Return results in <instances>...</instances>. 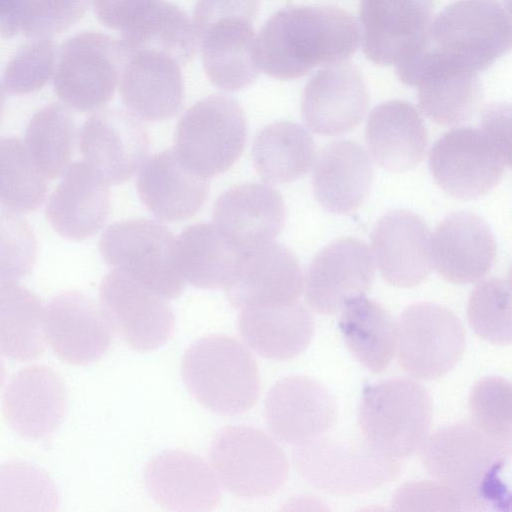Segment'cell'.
<instances>
[{"label": "cell", "mask_w": 512, "mask_h": 512, "mask_svg": "<svg viewBox=\"0 0 512 512\" xmlns=\"http://www.w3.org/2000/svg\"><path fill=\"white\" fill-rule=\"evenodd\" d=\"M246 138V119L239 103L214 94L196 102L179 119L174 150L188 168L208 179L236 162Z\"/></svg>", "instance_id": "ba28073f"}, {"label": "cell", "mask_w": 512, "mask_h": 512, "mask_svg": "<svg viewBox=\"0 0 512 512\" xmlns=\"http://www.w3.org/2000/svg\"><path fill=\"white\" fill-rule=\"evenodd\" d=\"M508 156L481 129L462 127L444 134L429 153L436 183L462 200L480 198L501 180Z\"/></svg>", "instance_id": "7c38bea8"}, {"label": "cell", "mask_w": 512, "mask_h": 512, "mask_svg": "<svg viewBox=\"0 0 512 512\" xmlns=\"http://www.w3.org/2000/svg\"><path fill=\"white\" fill-rule=\"evenodd\" d=\"M357 418L364 439L382 455L398 461L417 451L427 438L432 402L420 383L389 379L364 389Z\"/></svg>", "instance_id": "5b68a950"}, {"label": "cell", "mask_w": 512, "mask_h": 512, "mask_svg": "<svg viewBox=\"0 0 512 512\" xmlns=\"http://www.w3.org/2000/svg\"><path fill=\"white\" fill-rule=\"evenodd\" d=\"M118 85L125 106L146 121L167 120L183 104L184 83L179 64L162 53L127 54Z\"/></svg>", "instance_id": "d4e9b609"}, {"label": "cell", "mask_w": 512, "mask_h": 512, "mask_svg": "<svg viewBox=\"0 0 512 512\" xmlns=\"http://www.w3.org/2000/svg\"><path fill=\"white\" fill-rule=\"evenodd\" d=\"M432 265L447 281L465 284L481 279L492 267L496 242L479 215L469 211L446 216L430 238Z\"/></svg>", "instance_id": "603a6c76"}, {"label": "cell", "mask_w": 512, "mask_h": 512, "mask_svg": "<svg viewBox=\"0 0 512 512\" xmlns=\"http://www.w3.org/2000/svg\"><path fill=\"white\" fill-rule=\"evenodd\" d=\"M137 191L143 204L163 221L193 216L204 204L209 181L190 168L174 149L152 155L141 165Z\"/></svg>", "instance_id": "f1b7e54d"}, {"label": "cell", "mask_w": 512, "mask_h": 512, "mask_svg": "<svg viewBox=\"0 0 512 512\" xmlns=\"http://www.w3.org/2000/svg\"><path fill=\"white\" fill-rule=\"evenodd\" d=\"M126 58L120 41L99 32L78 34L58 52L55 92L79 112L99 111L112 99Z\"/></svg>", "instance_id": "30bf717a"}, {"label": "cell", "mask_w": 512, "mask_h": 512, "mask_svg": "<svg viewBox=\"0 0 512 512\" xmlns=\"http://www.w3.org/2000/svg\"><path fill=\"white\" fill-rule=\"evenodd\" d=\"M56 485L42 469L23 462L0 464V511H55Z\"/></svg>", "instance_id": "60d3db41"}, {"label": "cell", "mask_w": 512, "mask_h": 512, "mask_svg": "<svg viewBox=\"0 0 512 512\" xmlns=\"http://www.w3.org/2000/svg\"><path fill=\"white\" fill-rule=\"evenodd\" d=\"M304 287L299 261L286 246L274 242L242 250L234 275L224 288L239 309L298 302Z\"/></svg>", "instance_id": "2e32d148"}, {"label": "cell", "mask_w": 512, "mask_h": 512, "mask_svg": "<svg viewBox=\"0 0 512 512\" xmlns=\"http://www.w3.org/2000/svg\"><path fill=\"white\" fill-rule=\"evenodd\" d=\"M241 250L210 223L186 227L176 239L183 279L202 289L225 288L236 270Z\"/></svg>", "instance_id": "836d02e7"}, {"label": "cell", "mask_w": 512, "mask_h": 512, "mask_svg": "<svg viewBox=\"0 0 512 512\" xmlns=\"http://www.w3.org/2000/svg\"><path fill=\"white\" fill-rule=\"evenodd\" d=\"M311 135L291 121L265 126L252 147L253 166L266 182L284 184L302 177L315 161Z\"/></svg>", "instance_id": "d590c367"}, {"label": "cell", "mask_w": 512, "mask_h": 512, "mask_svg": "<svg viewBox=\"0 0 512 512\" xmlns=\"http://www.w3.org/2000/svg\"><path fill=\"white\" fill-rule=\"evenodd\" d=\"M369 94L359 69L343 62L324 67L307 83L301 114L315 133L334 136L347 133L364 118Z\"/></svg>", "instance_id": "ffe728a7"}, {"label": "cell", "mask_w": 512, "mask_h": 512, "mask_svg": "<svg viewBox=\"0 0 512 512\" xmlns=\"http://www.w3.org/2000/svg\"><path fill=\"white\" fill-rule=\"evenodd\" d=\"M149 134L129 110L109 108L90 116L80 131L83 161L108 184L129 180L146 160Z\"/></svg>", "instance_id": "5bb4252c"}, {"label": "cell", "mask_w": 512, "mask_h": 512, "mask_svg": "<svg viewBox=\"0 0 512 512\" xmlns=\"http://www.w3.org/2000/svg\"><path fill=\"white\" fill-rule=\"evenodd\" d=\"M511 447L462 422L438 429L419 449L423 467L452 490L460 511L476 512L509 509L510 492L502 474Z\"/></svg>", "instance_id": "7a4b0ae2"}, {"label": "cell", "mask_w": 512, "mask_h": 512, "mask_svg": "<svg viewBox=\"0 0 512 512\" xmlns=\"http://www.w3.org/2000/svg\"><path fill=\"white\" fill-rule=\"evenodd\" d=\"M432 13L433 0H361L363 53L380 66L405 63L419 50Z\"/></svg>", "instance_id": "9a60e30c"}, {"label": "cell", "mask_w": 512, "mask_h": 512, "mask_svg": "<svg viewBox=\"0 0 512 512\" xmlns=\"http://www.w3.org/2000/svg\"><path fill=\"white\" fill-rule=\"evenodd\" d=\"M238 329L242 339L259 355L275 360L302 353L314 334L309 310L299 302L241 309Z\"/></svg>", "instance_id": "d6a6232c"}, {"label": "cell", "mask_w": 512, "mask_h": 512, "mask_svg": "<svg viewBox=\"0 0 512 512\" xmlns=\"http://www.w3.org/2000/svg\"><path fill=\"white\" fill-rule=\"evenodd\" d=\"M396 322L397 361L409 375L436 379L461 359L465 331L459 318L448 308L417 303L407 307Z\"/></svg>", "instance_id": "8fae6325"}, {"label": "cell", "mask_w": 512, "mask_h": 512, "mask_svg": "<svg viewBox=\"0 0 512 512\" xmlns=\"http://www.w3.org/2000/svg\"><path fill=\"white\" fill-rule=\"evenodd\" d=\"M99 251L112 268L164 299H175L183 292L176 239L156 221L131 219L110 225L101 235Z\"/></svg>", "instance_id": "52a82bcc"}, {"label": "cell", "mask_w": 512, "mask_h": 512, "mask_svg": "<svg viewBox=\"0 0 512 512\" xmlns=\"http://www.w3.org/2000/svg\"><path fill=\"white\" fill-rule=\"evenodd\" d=\"M508 156L511 157V107L492 104L482 113L481 128Z\"/></svg>", "instance_id": "7dc6e473"}, {"label": "cell", "mask_w": 512, "mask_h": 512, "mask_svg": "<svg viewBox=\"0 0 512 512\" xmlns=\"http://www.w3.org/2000/svg\"><path fill=\"white\" fill-rule=\"evenodd\" d=\"M76 137L77 126L69 109L53 103L32 116L25 130L24 144L43 175L55 179L71 164Z\"/></svg>", "instance_id": "f35d334b"}, {"label": "cell", "mask_w": 512, "mask_h": 512, "mask_svg": "<svg viewBox=\"0 0 512 512\" xmlns=\"http://www.w3.org/2000/svg\"><path fill=\"white\" fill-rule=\"evenodd\" d=\"M373 277L374 260L367 245L352 237L338 239L310 263L304 280L306 300L318 313H337L364 296Z\"/></svg>", "instance_id": "e0dca14e"}, {"label": "cell", "mask_w": 512, "mask_h": 512, "mask_svg": "<svg viewBox=\"0 0 512 512\" xmlns=\"http://www.w3.org/2000/svg\"><path fill=\"white\" fill-rule=\"evenodd\" d=\"M181 373L192 396L213 412L240 414L258 400L257 363L232 337L215 334L194 342L183 355Z\"/></svg>", "instance_id": "277c9868"}, {"label": "cell", "mask_w": 512, "mask_h": 512, "mask_svg": "<svg viewBox=\"0 0 512 512\" xmlns=\"http://www.w3.org/2000/svg\"><path fill=\"white\" fill-rule=\"evenodd\" d=\"M430 231L418 215L406 210L385 214L372 236V257L382 277L400 288L417 286L432 268Z\"/></svg>", "instance_id": "44dd1931"}, {"label": "cell", "mask_w": 512, "mask_h": 512, "mask_svg": "<svg viewBox=\"0 0 512 512\" xmlns=\"http://www.w3.org/2000/svg\"><path fill=\"white\" fill-rule=\"evenodd\" d=\"M373 160L392 172L414 168L423 158L427 131L418 110L409 102L391 100L376 106L365 127Z\"/></svg>", "instance_id": "4dcf8cb0"}, {"label": "cell", "mask_w": 512, "mask_h": 512, "mask_svg": "<svg viewBox=\"0 0 512 512\" xmlns=\"http://www.w3.org/2000/svg\"><path fill=\"white\" fill-rule=\"evenodd\" d=\"M255 19L245 15L226 16L194 29L205 73L221 90H241L258 77Z\"/></svg>", "instance_id": "cb8c5ba5"}, {"label": "cell", "mask_w": 512, "mask_h": 512, "mask_svg": "<svg viewBox=\"0 0 512 512\" xmlns=\"http://www.w3.org/2000/svg\"><path fill=\"white\" fill-rule=\"evenodd\" d=\"M271 432L299 445L327 433L337 421V404L329 390L306 376L285 377L271 388L264 405Z\"/></svg>", "instance_id": "d6986e66"}, {"label": "cell", "mask_w": 512, "mask_h": 512, "mask_svg": "<svg viewBox=\"0 0 512 512\" xmlns=\"http://www.w3.org/2000/svg\"><path fill=\"white\" fill-rule=\"evenodd\" d=\"M215 226L237 248L252 249L280 233L285 220L281 194L263 183L234 186L218 197L213 208Z\"/></svg>", "instance_id": "484cf974"}, {"label": "cell", "mask_w": 512, "mask_h": 512, "mask_svg": "<svg viewBox=\"0 0 512 512\" xmlns=\"http://www.w3.org/2000/svg\"><path fill=\"white\" fill-rule=\"evenodd\" d=\"M44 317L36 294L13 282L0 283V353L21 361L42 354Z\"/></svg>", "instance_id": "74e56055"}, {"label": "cell", "mask_w": 512, "mask_h": 512, "mask_svg": "<svg viewBox=\"0 0 512 512\" xmlns=\"http://www.w3.org/2000/svg\"><path fill=\"white\" fill-rule=\"evenodd\" d=\"M510 47V17L497 0H457L432 20L417 53L396 72L403 83L420 65L478 76Z\"/></svg>", "instance_id": "3957f363"}, {"label": "cell", "mask_w": 512, "mask_h": 512, "mask_svg": "<svg viewBox=\"0 0 512 512\" xmlns=\"http://www.w3.org/2000/svg\"><path fill=\"white\" fill-rule=\"evenodd\" d=\"M108 185L84 161L71 163L46 206V217L53 229L76 241L96 234L110 211Z\"/></svg>", "instance_id": "83f0119b"}, {"label": "cell", "mask_w": 512, "mask_h": 512, "mask_svg": "<svg viewBox=\"0 0 512 512\" xmlns=\"http://www.w3.org/2000/svg\"><path fill=\"white\" fill-rule=\"evenodd\" d=\"M37 241L27 220L9 209L0 210V281H17L32 271Z\"/></svg>", "instance_id": "ee69618b"}, {"label": "cell", "mask_w": 512, "mask_h": 512, "mask_svg": "<svg viewBox=\"0 0 512 512\" xmlns=\"http://www.w3.org/2000/svg\"><path fill=\"white\" fill-rule=\"evenodd\" d=\"M47 178L31 159L24 142L0 137V203L15 212L36 210L44 201Z\"/></svg>", "instance_id": "ab89813d"}, {"label": "cell", "mask_w": 512, "mask_h": 512, "mask_svg": "<svg viewBox=\"0 0 512 512\" xmlns=\"http://www.w3.org/2000/svg\"><path fill=\"white\" fill-rule=\"evenodd\" d=\"M412 86L418 88L421 111L442 125H457L470 119L482 100L479 77L434 66L417 69Z\"/></svg>", "instance_id": "8d00e7d4"}, {"label": "cell", "mask_w": 512, "mask_h": 512, "mask_svg": "<svg viewBox=\"0 0 512 512\" xmlns=\"http://www.w3.org/2000/svg\"><path fill=\"white\" fill-rule=\"evenodd\" d=\"M112 331L101 306L80 291L62 292L45 308L46 342L65 363L85 365L101 358Z\"/></svg>", "instance_id": "ac0fdd59"}, {"label": "cell", "mask_w": 512, "mask_h": 512, "mask_svg": "<svg viewBox=\"0 0 512 512\" xmlns=\"http://www.w3.org/2000/svg\"><path fill=\"white\" fill-rule=\"evenodd\" d=\"M126 54L154 51L179 65L190 62L198 42L186 13L167 0H146L120 31Z\"/></svg>", "instance_id": "1f68e13d"}, {"label": "cell", "mask_w": 512, "mask_h": 512, "mask_svg": "<svg viewBox=\"0 0 512 512\" xmlns=\"http://www.w3.org/2000/svg\"><path fill=\"white\" fill-rule=\"evenodd\" d=\"M471 423L487 436L511 444V384L497 376L484 377L472 388L469 396Z\"/></svg>", "instance_id": "7bdbcfd3"}, {"label": "cell", "mask_w": 512, "mask_h": 512, "mask_svg": "<svg viewBox=\"0 0 512 512\" xmlns=\"http://www.w3.org/2000/svg\"><path fill=\"white\" fill-rule=\"evenodd\" d=\"M146 0H91L98 20L110 29L121 31Z\"/></svg>", "instance_id": "c3c4849f"}, {"label": "cell", "mask_w": 512, "mask_h": 512, "mask_svg": "<svg viewBox=\"0 0 512 512\" xmlns=\"http://www.w3.org/2000/svg\"><path fill=\"white\" fill-rule=\"evenodd\" d=\"M57 56L56 46L49 38L33 39L7 65L5 89L16 95L41 89L54 74Z\"/></svg>", "instance_id": "f6af8a7d"}, {"label": "cell", "mask_w": 512, "mask_h": 512, "mask_svg": "<svg viewBox=\"0 0 512 512\" xmlns=\"http://www.w3.org/2000/svg\"><path fill=\"white\" fill-rule=\"evenodd\" d=\"M67 390L51 367L37 364L19 371L3 397V414L9 425L28 439L49 437L60 426L67 409Z\"/></svg>", "instance_id": "7402d4cb"}, {"label": "cell", "mask_w": 512, "mask_h": 512, "mask_svg": "<svg viewBox=\"0 0 512 512\" xmlns=\"http://www.w3.org/2000/svg\"><path fill=\"white\" fill-rule=\"evenodd\" d=\"M395 510L460 511V504L450 488L434 481L412 482L400 487L392 500Z\"/></svg>", "instance_id": "bcb514c9"}, {"label": "cell", "mask_w": 512, "mask_h": 512, "mask_svg": "<svg viewBox=\"0 0 512 512\" xmlns=\"http://www.w3.org/2000/svg\"><path fill=\"white\" fill-rule=\"evenodd\" d=\"M100 306L112 330L132 349L152 351L172 336L175 316L166 299L112 268L99 287Z\"/></svg>", "instance_id": "4fadbf2b"}, {"label": "cell", "mask_w": 512, "mask_h": 512, "mask_svg": "<svg viewBox=\"0 0 512 512\" xmlns=\"http://www.w3.org/2000/svg\"><path fill=\"white\" fill-rule=\"evenodd\" d=\"M5 103V95L2 86L0 85V119L3 113Z\"/></svg>", "instance_id": "f907efd6"}, {"label": "cell", "mask_w": 512, "mask_h": 512, "mask_svg": "<svg viewBox=\"0 0 512 512\" xmlns=\"http://www.w3.org/2000/svg\"><path fill=\"white\" fill-rule=\"evenodd\" d=\"M5 381V367L2 359L0 358V387L3 385Z\"/></svg>", "instance_id": "816d5d0a"}, {"label": "cell", "mask_w": 512, "mask_h": 512, "mask_svg": "<svg viewBox=\"0 0 512 512\" xmlns=\"http://www.w3.org/2000/svg\"><path fill=\"white\" fill-rule=\"evenodd\" d=\"M467 317L471 328L480 338L494 344H510V279L491 278L479 283L470 294Z\"/></svg>", "instance_id": "b9f144b4"}, {"label": "cell", "mask_w": 512, "mask_h": 512, "mask_svg": "<svg viewBox=\"0 0 512 512\" xmlns=\"http://www.w3.org/2000/svg\"><path fill=\"white\" fill-rule=\"evenodd\" d=\"M313 192L318 203L337 214L356 210L369 194L373 166L356 142L328 143L314 161Z\"/></svg>", "instance_id": "f546056e"}, {"label": "cell", "mask_w": 512, "mask_h": 512, "mask_svg": "<svg viewBox=\"0 0 512 512\" xmlns=\"http://www.w3.org/2000/svg\"><path fill=\"white\" fill-rule=\"evenodd\" d=\"M209 460L224 488L244 498L273 495L289 474L282 448L268 434L249 426L220 430L211 444Z\"/></svg>", "instance_id": "9c48e42d"}, {"label": "cell", "mask_w": 512, "mask_h": 512, "mask_svg": "<svg viewBox=\"0 0 512 512\" xmlns=\"http://www.w3.org/2000/svg\"><path fill=\"white\" fill-rule=\"evenodd\" d=\"M144 481L151 497L169 510L208 511L220 500V487L212 468L187 451L169 450L151 459Z\"/></svg>", "instance_id": "4316f807"}, {"label": "cell", "mask_w": 512, "mask_h": 512, "mask_svg": "<svg viewBox=\"0 0 512 512\" xmlns=\"http://www.w3.org/2000/svg\"><path fill=\"white\" fill-rule=\"evenodd\" d=\"M295 467L310 485L330 494L374 490L395 479L400 466L374 449L363 436L323 434L296 445Z\"/></svg>", "instance_id": "8992f818"}, {"label": "cell", "mask_w": 512, "mask_h": 512, "mask_svg": "<svg viewBox=\"0 0 512 512\" xmlns=\"http://www.w3.org/2000/svg\"><path fill=\"white\" fill-rule=\"evenodd\" d=\"M353 356L374 373L383 372L396 350L397 322L382 305L364 296L349 301L339 319Z\"/></svg>", "instance_id": "e575fe53"}, {"label": "cell", "mask_w": 512, "mask_h": 512, "mask_svg": "<svg viewBox=\"0 0 512 512\" xmlns=\"http://www.w3.org/2000/svg\"><path fill=\"white\" fill-rule=\"evenodd\" d=\"M23 0H0V32L13 35V24L22 6Z\"/></svg>", "instance_id": "681fc988"}, {"label": "cell", "mask_w": 512, "mask_h": 512, "mask_svg": "<svg viewBox=\"0 0 512 512\" xmlns=\"http://www.w3.org/2000/svg\"><path fill=\"white\" fill-rule=\"evenodd\" d=\"M360 41V26L346 10L289 6L275 12L256 35L255 56L267 75L293 80L316 67L346 62Z\"/></svg>", "instance_id": "6da1fadb"}]
</instances>
